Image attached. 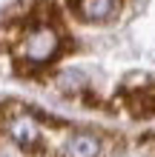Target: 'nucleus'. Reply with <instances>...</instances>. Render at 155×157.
Masks as SVG:
<instances>
[{
	"label": "nucleus",
	"instance_id": "1",
	"mask_svg": "<svg viewBox=\"0 0 155 157\" xmlns=\"http://www.w3.org/2000/svg\"><path fill=\"white\" fill-rule=\"evenodd\" d=\"M58 49H60L58 32H55L49 23H38V26H32V29L26 32L20 54L26 57V63H32V66H43V63H49L55 54H58Z\"/></svg>",
	"mask_w": 155,
	"mask_h": 157
},
{
	"label": "nucleus",
	"instance_id": "2",
	"mask_svg": "<svg viewBox=\"0 0 155 157\" xmlns=\"http://www.w3.org/2000/svg\"><path fill=\"white\" fill-rule=\"evenodd\" d=\"M121 0H72V9L84 20H106L118 12Z\"/></svg>",
	"mask_w": 155,
	"mask_h": 157
},
{
	"label": "nucleus",
	"instance_id": "3",
	"mask_svg": "<svg viewBox=\"0 0 155 157\" xmlns=\"http://www.w3.org/2000/svg\"><path fill=\"white\" fill-rule=\"evenodd\" d=\"M126 103L135 117H149L155 114V86H144L135 91H126Z\"/></svg>",
	"mask_w": 155,
	"mask_h": 157
},
{
	"label": "nucleus",
	"instance_id": "4",
	"mask_svg": "<svg viewBox=\"0 0 155 157\" xmlns=\"http://www.w3.org/2000/svg\"><path fill=\"white\" fill-rule=\"evenodd\" d=\"M98 151H101L98 137L86 134V132H78L66 140V157H98Z\"/></svg>",
	"mask_w": 155,
	"mask_h": 157
},
{
	"label": "nucleus",
	"instance_id": "5",
	"mask_svg": "<svg viewBox=\"0 0 155 157\" xmlns=\"http://www.w3.org/2000/svg\"><path fill=\"white\" fill-rule=\"evenodd\" d=\"M12 137L23 146V149L38 140V128H35V123H32L29 114H17V117L12 120Z\"/></svg>",
	"mask_w": 155,
	"mask_h": 157
}]
</instances>
